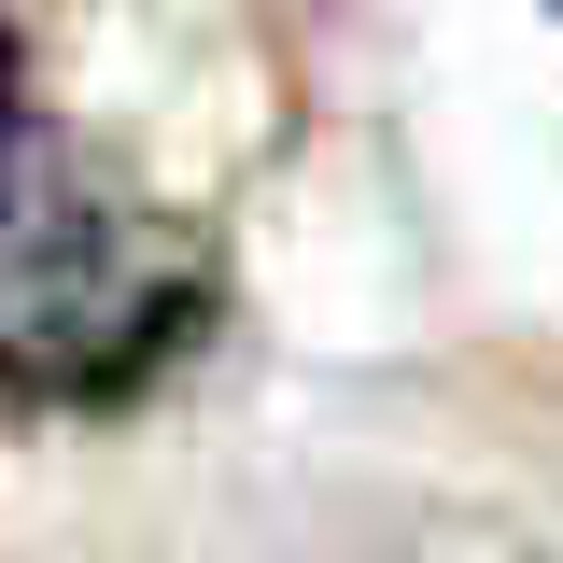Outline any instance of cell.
<instances>
[{
	"instance_id": "obj_1",
	"label": "cell",
	"mask_w": 563,
	"mask_h": 563,
	"mask_svg": "<svg viewBox=\"0 0 563 563\" xmlns=\"http://www.w3.org/2000/svg\"><path fill=\"white\" fill-rule=\"evenodd\" d=\"M184 310L198 268L155 211H128L70 141L0 128V380L113 395L184 339Z\"/></svg>"
},
{
	"instance_id": "obj_2",
	"label": "cell",
	"mask_w": 563,
	"mask_h": 563,
	"mask_svg": "<svg viewBox=\"0 0 563 563\" xmlns=\"http://www.w3.org/2000/svg\"><path fill=\"white\" fill-rule=\"evenodd\" d=\"M0 99H14V0H0ZM0 128H14V113H0Z\"/></svg>"
},
{
	"instance_id": "obj_3",
	"label": "cell",
	"mask_w": 563,
	"mask_h": 563,
	"mask_svg": "<svg viewBox=\"0 0 563 563\" xmlns=\"http://www.w3.org/2000/svg\"><path fill=\"white\" fill-rule=\"evenodd\" d=\"M550 14H563V0H550Z\"/></svg>"
}]
</instances>
